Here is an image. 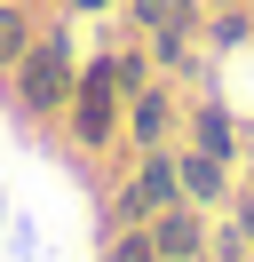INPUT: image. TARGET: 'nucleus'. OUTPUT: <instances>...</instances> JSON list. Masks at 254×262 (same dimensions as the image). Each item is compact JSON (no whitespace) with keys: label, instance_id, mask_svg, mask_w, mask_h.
I'll use <instances>...</instances> for the list:
<instances>
[{"label":"nucleus","instance_id":"10","mask_svg":"<svg viewBox=\"0 0 254 262\" xmlns=\"http://www.w3.org/2000/svg\"><path fill=\"white\" fill-rule=\"evenodd\" d=\"M111 262H151V246H143V238H127V246H119Z\"/></svg>","mask_w":254,"mask_h":262},{"label":"nucleus","instance_id":"7","mask_svg":"<svg viewBox=\"0 0 254 262\" xmlns=\"http://www.w3.org/2000/svg\"><path fill=\"white\" fill-rule=\"evenodd\" d=\"M159 127H167V103L143 96V103H135V135H159Z\"/></svg>","mask_w":254,"mask_h":262},{"label":"nucleus","instance_id":"3","mask_svg":"<svg viewBox=\"0 0 254 262\" xmlns=\"http://www.w3.org/2000/svg\"><path fill=\"white\" fill-rule=\"evenodd\" d=\"M151 246H159V254H167V262H183V254H199V223H190V214H167Z\"/></svg>","mask_w":254,"mask_h":262},{"label":"nucleus","instance_id":"11","mask_svg":"<svg viewBox=\"0 0 254 262\" xmlns=\"http://www.w3.org/2000/svg\"><path fill=\"white\" fill-rule=\"evenodd\" d=\"M246 230H254V191H246Z\"/></svg>","mask_w":254,"mask_h":262},{"label":"nucleus","instance_id":"2","mask_svg":"<svg viewBox=\"0 0 254 262\" xmlns=\"http://www.w3.org/2000/svg\"><path fill=\"white\" fill-rule=\"evenodd\" d=\"M111 88H119V64L88 72V88H79V127H88V135H103V127H111Z\"/></svg>","mask_w":254,"mask_h":262},{"label":"nucleus","instance_id":"1","mask_svg":"<svg viewBox=\"0 0 254 262\" xmlns=\"http://www.w3.org/2000/svg\"><path fill=\"white\" fill-rule=\"evenodd\" d=\"M56 96H64V48L24 56V103L32 112H56Z\"/></svg>","mask_w":254,"mask_h":262},{"label":"nucleus","instance_id":"8","mask_svg":"<svg viewBox=\"0 0 254 262\" xmlns=\"http://www.w3.org/2000/svg\"><path fill=\"white\" fill-rule=\"evenodd\" d=\"M183 183H190V199H206V191H215V159H190Z\"/></svg>","mask_w":254,"mask_h":262},{"label":"nucleus","instance_id":"5","mask_svg":"<svg viewBox=\"0 0 254 262\" xmlns=\"http://www.w3.org/2000/svg\"><path fill=\"white\" fill-rule=\"evenodd\" d=\"M0 64H24V16L0 8Z\"/></svg>","mask_w":254,"mask_h":262},{"label":"nucleus","instance_id":"6","mask_svg":"<svg viewBox=\"0 0 254 262\" xmlns=\"http://www.w3.org/2000/svg\"><path fill=\"white\" fill-rule=\"evenodd\" d=\"M167 191H175V167H151V175L135 183V207H159V199H167Z\"/></svg>","mask_w":254,"mask_h":262},{"label":"nucleus","instance_id":"4","mask_svg":"<svg viewBox=\"0 0 254 262\" xmlns=\"http://www.w3.org/2000/svg\"><path fill=\"white\" fill-rule=\"evenodd\" d=\"M135 16L151 24V32H175V24H183V0H135Z\"/></svg>","mask_w":254,"mask_h":262},{"label":"nucleus","instance_id":"9","mask_svg":"<svg viewBox=\"0 0 254 262\" xmlns=\"http://www.w3.org/2000/svg\"><path fill=\"white\" fill-rule=\"evenodd\" d=\"M199 143H206V159H222V119L215 112H199Z\"/></svg>","mask_w":254,"mask_h":262}]
</instances>
